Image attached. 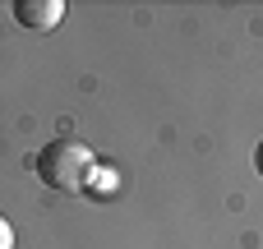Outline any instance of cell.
Listing matches in <instances>:
<instances>
[{"label": "cell", "instance_id": "6da1fadb", "mask_svg": "<svg viewBox=\"0 0 263 249\" xmlns=\"http://www.w3.org/2000/svg\"><path fill=\"white\" fill-rule=\"evenodd\" d=\"M32 166H37L42 185L55 189V194H79V189H88L92 176H97V157H92V148H88L83 139H51V143L37 152Z\"/></svg>", "mask_w": 263, "mask_h": 249}, {"label": "cell", "instance_id": "7a4b0ae2", "mask_svg": "<svg viewBox=\"0 0 263 249\" xmlns=\"http://www.w3.org/2000/svg\"><path fill=\"white\" fill-rule=\"evenodd\" d=\"M14 18L32 32H51L65 18V0H14Z\"/></svg>", "mask_w": 263, "mask_h": 249}, {"label": "cell", "instance_id": "3957f363", "mask_svg": "<svg viewBox=\"0 0 263 249\" xmlns=\"http://www.w3.org/2000/svg\"><path fill=\"white\" fill-rule=\"evenodd\" d=\"M0 249H14V226H9V217H0Z\"/></svg>", "mask_w": 263, "mask_h": 249}, {"label": "cell", "instance_id": "277c9868", "mask_svg": "<svg viewBox=\"0 0 263 249\" xmlns=\"http://www.w3.org/2000/svg\"><path fill=\"white\" fill-rule=\"evenodd\" d=\"M254 166H259V176H263V143L254 148Z\"/></svg>", "mask_w": 263, "mask_h": 249}]
</instances>
